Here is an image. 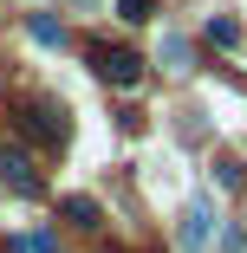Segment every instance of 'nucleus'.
Here are the masks:
<instances>
[{"label": "nucleus", "instance_id": "obj_1", "mask_svg": "<svg viewBox=\"0 0 247 253\" xmlns=\"http://www.w3.org/2000/svg\"><path fill=\"white\" fill-rule=\"evenodd\" d=\"M85 59H91V72H98V78L117 84V91H130V84L143 78V59L130 52V45H117V39H91V45H85Z\"/></svg>", "mask_w": 247, "mask_h": 253}, {"label": "nucleus", "instance_id": "obj_2", "mask_svg": "<svg viewBox=\"0 0 247 253\" xmlns=\"http://www.w3.org/2000/svg\"><path fill=\"white\" fill-rule=\"evenodd\" d=\"M20 136L39 143V149H65L72 124H65V111L52 104V97H33V104H20Z\"/></svg>", "mask_w": 247, "mask_h": 253}, {"label": "nucleus", "instance_id": "obj_3", "mask_svg": "<svg viewBox=\"0 0 247 253\" xmlns=\"http://www.w3.org/2000/svg\"><path fill=\"white\" fill-rule=\"evenodd\" d=\"M176 240H182V253H202V247L215 240V208H208V201H189V214H182Z\"/></svg>", "mask_w": 247, "mask_h": 253}, {"label": "nucleus", "instance_id": "obj_4", "mask_svg": "<svg viewBox=\"0 0 247 253\" xmlns=\"http://www.w3.org/2000/svg\"><path fill=\"white\" fill-rule=\"evenodd\" d=\"M0 182L13 195H39V169L26 163V149H0Z\"/></svg>", "mask_w": 247, "mask_h": 253}, {"label": "nucleus", "instance_id": "obj_5", "mask_svg": "<svg viewBox=\"0 0 247 253\" xmlns=\"http://www.w3.org/2000/svg\"><path fill=\"white\" fill-rule=\"evenodd\" d=\"M26 33H33V45H46V52H59V45H65V26H59L52 13H33Z\"/></svg>", "mask_w": 247, "mask_h": 253}, {"label": "nucleus", "instance_id": "obj_6", "mask_svg": "<svg viewBox=\"0 0 247 253\" xmlns=\"http://www.w3.org/2000/svg\"><path fill=\"white\" fill-rule=\"evenodd\" d=\"M156 59H163L169 72H189V59H195V52H189V39H182V33H169V39L156 45Z\"/></svg>", "mask_w": 247, "mask_h": 253}, {"label": "nucleus", "instance_id": "obj_7", "mask_svg": "<svg viewBox=\"0 0 247 253\" xmlns=\"http://www.w3.org/2000/svg\"><path fill=\"white\" fill-rule=\"evenodd\" d=\"M59 208H65V221H78V227H98V201H85V195H65Z\"/></svg>", "mask_w": 247, "mask_h": 253}, {"label": "nucleus", "instance_id": "obj_8", "mask_svg": "<svg viewBox=\"0 0 247 253\" xmlns=\"http://www.w3.org/2000/svg\"><path fill=\"white\" fill-rule=\"evenodd\" d=\"M208 45L234 52V45H241V26H234V20H208Z\"/></svg>", "mask_w": 247, "mask_h": 253}, {"label": "nucleus", "instance_id": "obj_9", "mask_svg": "<svg viewBox=\"0 0 247 253\" xmlns=\"http://www.w3.org/2000/svg\"><path fill=\"white\" fill-rule=\"evenodd\" d=\"M7 253H59V247H52V234H20Z\"/></svg>", "mask_w": 247, "mask_h": 253}, {"label": "nucleus", "instance_id": "obj_10", "mask_svg": "<svg viewBox=\"0 0 247 253\" xmlns=\"http://www.w3.org/2000/svg\"><path fill=\"white\" fill-rule=\"evenodd\" d=\"M150 7H156V0H117V13L137 26V20H150Z\"/></svg>", "mask_w": 247, "mask_h": 253}, {"label": "nucleus", "instance_id": "obj_11", "mask_svg": "<svg viewBox=\"0 0 247 253\" xmlns=\"http://www.w3.org/2000/svg\"><path fill=\"white\" fill-rule=\"evenodd\" d=\"M78 7H91V0H78Z\"/></svg>", "mask_w": 247, "mask_h": 253}]
</instances>
